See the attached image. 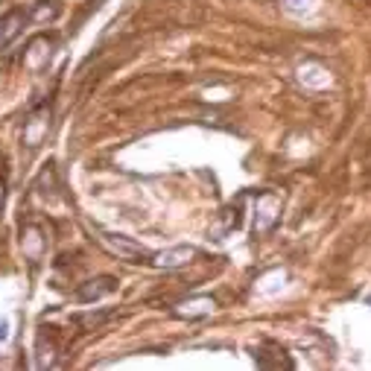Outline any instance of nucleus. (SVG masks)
<instances>
[{"label":"nucleus","instance_id":"1","mask_svg":"<svg viewBox=\"0 0 371 371\" xmlns=\"http://www.w3.org/2000/svg\"><path fill=\"white\" fill-rule=\"evenodd\" d=\"M103 243H106V249H108V252H114L117 258L129 260V263H141V260L149 258L143 245L132 243L129 237H120V234H103Z\"/></svg>","mask_w":371,"mask_h":371},{"label":"nucleus","instance_id":"2","mask_svg":"<svg viewBox=\"0 0 371 371\" xmlns=\"http://www.w3.org/2000/svg\"><path fill=\"white\" fill-rule=\"evenodd\" d=\"M213 307H216V301L210 295H196V298L176 304V316L178 319H199V316H210Z\"/></svg>","mask_w":371,"mask_h":371},{"label":"nucleus","instance_id":"3","mask_svg":"<svg viewBox=\"0 0 371 371\" xmlns=\"http://www.w3.org/2000/svg\"><path fill=\"white\" fill-rule=\"evenodd\" d=\"M193 255H196L193 245H176V249H167V252L156 255V266H161V269H178V266L188 263Z\"/></svg>","mask_w":371,"mask_h":371},{"label":"nucleus","instance_id":"4","mask_svg":"<svg viewBox=\"0 0 371 371\" xmlns=\"http://www.w3.org/2000/svg\"><path fill=\"white\" fill-rule=\"evenodd\" d=\"M263 205L266 208H260V213L255 216V231H269L278 220V213H281V202H278V196H272V193H263Z\"/></svg>","mask_w":371,"mask_h":371},{"label":"nucleus","instance_id":"5","mask_svg":"<svg viewBox=\"0 0 371 371\" xmlns=\"http://www.w3.org/2000/svg\"><path fill=\"white\" fill-rule=\"evenodd\" d=\"M47 135V111H39L26 120V129H24V143L29 149H36L41 143V138Z\"/></svg>","mask_w":371,"mask_h":371},{"label":"nucleus","instance_id":"6","mask_svg":"<svg viewBox=\"0 0 371 371\" xmlns=\"http://www.w3.org/2000/svg\"><path fill=\"white\" fill-rule=\"evenodd\" d=\"M117 287L114 278H97V281H88L82 290H79V301H97L103 295H111Z\"/></svg>","mask_w":371,"mask_h":371},{"label":"nucleus","instance_id":"7","mask_svg":"<svg viewBox=\"0 0 371 371\" xmlns=\"http://www.w3.org/2000/svg\"><path fill=\"white\" fill-rule=\"evenodd\" d=\"M298 76H301L304 85H310V88H325V85L330 82V76H327L319 65H304V68L298 71Z\"/></svg>","mask_w":371,"mask_h":371},{"label":"nucleus","instance_id":"8","mask_svg":"<svg viewBox=\"0 0 371 371\" xmlns=\"http://www.w3.org/2000/svg\"><path fill=\"white\" fill-rule=\"evenodd\" d=\"M281 6L290 15H313L319 9V0H281Z\"/></svg>","mask_w":371,"mask_h":371},{"label":"nucleus","instance_id":"9","mask_svg":"<svg viewBox=\"0 0 371 371\" xmlns=\"http://www.w3.org/2000/svg\"><path fill=\"white\" fill-rule=\"evenodd\" d=\"M56 15H59V4H56V0H41V4L29 12V18H33V21H53Z\"/></svg>","mask_w":371,"mask_h":371},{"label":"nucleus","instance_id":"10","mask_svg":"<svg viewBox=\"0 0 371 371\" xmlns=\"http://www.w3.org/2000/svg\"><path fill=\"white\" fill-rule=\"evenodd\" d=\"M24 21H26V15H24V12H12V15L4 21V26H6V29H4V39H6V41L18 36V29H21L18 24H24Z\"/></svg>","mask_w":371,"mask_h":371},{"label":"nucleus","instance_id":"11","mask_svg":"<svg viewBox=\"0 0 371 371\" xmlns=\"http://www.w3.org/2000/svg\"><path fill=\"white\" fill-rule=\"evenodd\" d=\"M9 339V319H0V342Z\"/></svg>","mask_w":371,"mask_h":371},{"label":"nucleus","instance_id":"12","mask_svg":"<svg viewBox=\"0 0 371 371\" xmlns=\"http://www.w3.org/2000/svg\"><path fill=\"white\" fill-rule=\"evenodd\" d=\"M0 205H4V184H0Z\"/></svg>","mask_w":371,"mask_h":371},{"label":"nucleus","instance_id":"13","mask_svg":"<svg viewBox=\"0 0 371 371\" xmlns=\"http://www.w3.org/2000/svg\"><path fill=\"white\" fill-rule=\"evenodd\" d=\"M4 41H6V39H4V33H0V44H4Z\"/></svg>","mask_w":371,"mask_h":371}]
</instances>
